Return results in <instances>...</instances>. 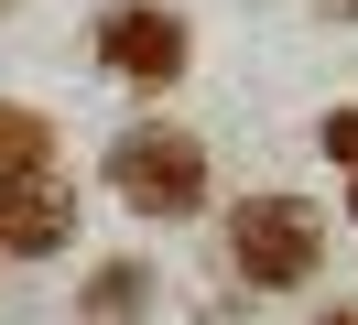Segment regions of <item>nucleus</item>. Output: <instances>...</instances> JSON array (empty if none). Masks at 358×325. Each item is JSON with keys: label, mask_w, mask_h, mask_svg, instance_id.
I'll return each instance as SVG.
<instances>
[{"label": "nucleus", "mask_w": 358, "mask_h": 325, "mask_svg": "<svg viewBox=\"0 0 358 325\" xmlns=\"http://www.w3.org/2000/svg\"><path fill=\"white\" fill-rule=\"evenodd\" d=\"M228 271L250 293H304L326 271V206H304V195H239L228 206Z\"/></svg>", "instance_id": "nucleus-1"}, {"label": "nucleus", "mask_w": 358, "mask_h": 325, "mask_svg": "<svg viewBox=\"0 0 358 325\" xmlns=\"http://www.w3.org/2000/svg\"><path fill=\"white\" fill-rule=\"evenodd\" d=\"M109 195H120L131 217H196V206H206V141L174 130V120L120 130V141H109Z\"/></svg>", "instance_id": "nucleus-2"}, {"label": "nucleus", "mask_w": 358, "mask_h": 325, "mask_svg": "<svg viewBox=\"0 0 358 325\" xmlns=\"http://www.w3.org/2000/svg\"><path fill=\"white\" fill-rule=\"evenodd\" d=\"M185 55H196L185 11H152V0H131V11H109V22H98V65H109L120 87H141V98H163V87L185 76Z\"/></svg>", "instance_id": "nucleus-3"}, {"label": "nucleus", "mask_w": 358, "mask_h": 325, "mask_svg": "<svg viewBox=\"0 0 358 325\" xmlns=\"http://www.w3.org/2000/svg\"><path fill=\"white\" fill-rule=\"evenodd\" d=\"M76 238V185L55 163H22L0 173V260H55Z\"/></svg>", "instance_id": "nucleus-4"}, {"label": "nucleus", "mask_w": 358, "mask_h": 325, "mask_svg": "<svg viewBox=\"0 0 358 325\" xmlns=\"http://www.w3.org/2000/svg\"><path fill=\"white\" fill-rule=\"evenodd\" d=\"M22 163H55V130L33 120V108L0 98V173H22Z\"/></svg>", "instance_id": "nucleus-5"}, {"label": "nucleus", "mask_w": 358, "mask_h": 325, "mask_svg": "<svg viewBox=\"0 0 358 325\" xmlns=\"http://www.w3.org/2000/svg\"><path fill=\"white\" fill-rule=\"evenodd\" d=\"M326 163L358 173V108H326Z\"/></svg>", "instance_id": "nucleus-6"}, {"label": "nucleus", "mask_w": 358, "mask_h": 325, "mask_svg": "<svg viewBox=\"0 0 358 325\" xmlns=\"http://www.w3.org/2000/svg\"><path fill=\"white\" fill-rule=\"evenodd\" d=\"M326 325H358V303H336V315H326Z\"/></svg>", "instance_id": "nucleus-7"}, {"label": "nucleus", "mask_w": 358, "mask_h": 325, "mask_svg": "<svg viewBox=\"0 0 358 325\" xmlns=\"http://www.w3.org/2000/svg\"><path fill=\"white\" fill-rule=\"evenodd\" d=\"M348 217H358V173H348Z\"/></svg>", "instance_id": "nucleus-8"}, {"label": "nucleus", "mask_w": 358, "mask_h": 325, "mask_svg": "<svg viewBox=\"0 0 358 325\" xmlns=\"http://www.w3.org/2000/svg\"><path fill=\"white\" fill-rule=\"evenodd\" d=\"M326 11H358V0H326Z\"/></svg>", "instance_id": "nucleus-9"}]
</instances>
